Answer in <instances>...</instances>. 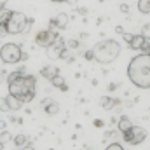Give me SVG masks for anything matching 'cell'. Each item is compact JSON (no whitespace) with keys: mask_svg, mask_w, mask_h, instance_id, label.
<instances>
[{"mask_svg":"<svg viewBox=\"0 0 150 150\" xmlns=\"http://www.w3.org/2000/svg\"><path fill=\"white\" fill-rule=\"evenodd\" d=\"M147 54H149V56H150V45H149V49H147Z\"/></svg>","mask_w":150,"mask_h":150,"instance_id":"obj_34","label":"cell"},{"mask_svg":"<svg viewBox=\"0 0 150 150\" xmlns=\"http://www.w3.org/2000/svg\"><path fill=\"white\" fill-rule=\"evenodd\" d=\"M11 12H12V11H9V9L5 7V2H2V4H0V23H7L9 18H11Z\"/></svg>","mask_w":150,"mask_h":150,"instance_id":"obj_17","label":"cell"},{"mask_svg":"<svg viewBox=\"0 0 150 150\" xmlns=\"http://www.w3.org/2000/svg\"><path fill=\"white\" fill-rule=\"evenodd\" d=\"M21 150H35V149H33L32 145H25V147H23V149H21Z\"/></svg>","mask_w":150,"mask_h":150,"instance_id":"obj_30","label":"cell"},{"mask_svg":"<svg viewBox=\"0 0 150 150\" xmlns=\"http://www.w3.org/2000/svg\"><path fill=\"white\" fill-rule=\"evenodd\" d=\"M127 79L140 89H150V56L142 52L127 65Z\"/></svg>","mask_w":150,"mask_h":150,"instance_id":"obj_2","label":"cell"},{"mask_svg":"<svg viewBox=\"0 0 150 150\" xmlns=\"http://www.w3.org/2000/svg\"><path fill=\"white\" fill-rule=\"evenodd\" d=\"M40 75L45 77L47 80H52L56 75H59V70H58V67H44L40 70Z\"/></svg>","mask_w":150,"mask_h":150,"instance_id":"obj_12","label":"cell"},{"mask_svg":"<svg viewBox=\"0 0 150 150\" xmlns=\"http://www.w3.org/2000/svg\"><path fill=\"white\" fill-rule=\"evenodd\" d=\"M84 56H86V59H94V58H93V51H86Z\"/></svg>","mask_w":150,"mask_h":150,"instance_id":"obj_28","label":"cell"},{"mask_svg":"<svg viewBox=\"0 0 150 150\" xmlns=\"http://www.w3.org/2000/svg\"><path fill=\"white\" fill-rule=\"evenodd\" d=\"M120 11L122 12H129V5L127 4H120Z\"/></svg>","mask_w":150,"mask_h":150,"instance_id":"obj_27","label":"cell"},{"mask_svg":"<svg viewBox=\"0 0 150 150\" xmlns=\"http://www.w3.org/2000/svg\"><path fill=\"white\" fill-rule=\"evenodd\" d=\"M117 126H119V131H120V133H124V131H129V129L133 127V124H131V119H127V117H120Z\"/></svg>","mask_w":150,"mask_h":150,"instance_id":"obj_16","label":"cell"},{"mask_svg":"<svg viewBox=\"0 0 150 150\" xmlns=\"http://www.w3.org/2000/svg\"><path fill=\"white\" fill-rule=\"evenodd\" d=\"M68 26V14L59 12L51 19V28H58V30H65Z\"/></svg>","mask_w":150,"mask_h":150,"instance_id":"obj_9","label":"cell"},{"mask_svg":"<svg viewBox=\"0 0 150 150\" xmlns=\"http://www.w3.org/2000/svg\"><path fill=\"white\" fill-rule=\"evenodd\" d=\"M122 37H124V40H126V42L129 44V42L133 40V37H134V35H129V33H122Z\"/></svg>","mask_w":150,"mask_h":150,"instance_id":"obj_26","label":"cell"},{"mask_svg":"<svg viewBox=\"0 0 150 150\" xmlns=\"http://www.w3.org/2000/svg\"><path fill=\"white\" fill-rule=\"evenodd\" d=\"M0 150H4V143L2 142H0Z\"/></svg>","mask_w":150,"mask_h":150,"instance_id":"obj_33","label":"cell"},{"mask_svg":"<svg viewBox=\"0 0 150 150\" xmlns=\"http://www.w3.org/2000/svg\"><path fill=\"white\" fill-rule=\"evenodd\" d=\"M67 44H65V40L63 38H58L54 44H51L49 47H47V56L51 58V59H59V58H63V54L67 52Z\"/></svg>","mask_w":150,"mask_h":150,"instance_id":"obj_7","label":"cell"},{"mask_svg":"<svg viewBox=\"0 0 150 150\" xmlns=\"http://www.w3.org/2000/svg\"><path fill=\"white\" fill-rule=\"evenodd\" d=\"M12 142H14V145H16L18 149H19V147L23 149V147L26 145V142H28V140H26V136H25V134H16V136L12 138Z\"/></svg>","mask_w":150,"mask_h":150,"instance_id":"obj_19","label":"cell"},{"mask_svg":"<svg viewBox=\"0 0 150 150\" xmlns=\"http://www.w3.org/2000/svg\"><path fill=\"white\" fill-rule=\"evenodd\" d=\"M14 150H21V149H18V147H16V149H14Z\"/></svg>","mask_w":150,"mask_h":150,"instance_id":"obj_35","label":"cell"},{"mask_svg":"<svg viewBox=\"0 0 150 150\" xmlns=\"http://www.w3.org/2000/svg\"><path fill=\"white\" fill-rule=\"evenodd\" d=\"M52 2H58V4H61V2H67V0H52Z\"/></svg>","mask_w":150,"mask_h":150,"instance_id":"obj_32","label":"cell"},{"mask_svg":"<svg viewBox=\"0 0 150 150\" xmlns=\"http://www.w3.org/2000/svg\"><path fill=\"white\" fill-rule=\"evenodd\" d=\"M42 108L49 113V115H54V113H58V110H59V105L54 100L45 98V100H42Z\"/></svg>","mask_w":150,"mask_h":150,"instance_id":"obj_10","label":"cell"},{"mask_svg":"<svg viewBox=\"0 0 150 150\" xmlns=\"http://www.w3.org/2000/svg\"><path fill=\"white\" fill-rule=\"evenodd\" d=\"M93 58L94 61L101 63V65H108L117 59V56L120 54V44L117 40H112V38H107V40H101L98 42L93 49Z\"/></svg>","mask_w":150,"mask_h":150,"instance_id":"obj_3","label":"cell"},{"mask_svg":"<svg viewBox=\"0 0 150 150\" xmlns=\"http://www.w3.org/2000/svg\"><path fill=\"white\" fill-rule=\"evenodd\" d=\"M145 138H147V131L143 127H140V126H133L131 127V140H129L131 145H140Z\"/></svg>","mask_w":150,"mask_h":150,"instance_id":"obj_8","label":"cell"},{"mask_svg":"<svg viewBox=\"0 0 150 150\" xmlns=\"http://www.w3.org/2000/svg\"><path fill=\"white\" fill-rule=\"evenodd\" d=\"M5 25H7V32H9V35H18V33H23V32L28 28L30 19H28L23 12H19V11H12V12H11V18H9V21H7Z\"/></svg>","mask_w":150,"mask_h":150,"instance_id":"obj_4","label":"cell"},{"mask_svg":"<svg viewBox=\"0 0 150 150\" xmlns=\"http://www.w3.org/2000/svg\"><path fill=\"white\" fill-rule=\"evenodd\" d=\"M0 110L2 112H9V105H7V100L5 98H0Z\"/></svg>","mask_w":150,"mask_h":150,"instance_id":"obj_21","label":"cell"},{"mask_svg":"<svg viewBox=\"0 0 150 150\" xmlns=\"http://www.w3.org/2000/svg\"><path fill=\"white\" fill-rule=\"evenodd\" d=\"M51 84H52L54 87H58L59 91H63V93H67V91H68V86H67V82H65V79H63L61 75H56V77L51 80Z\"/></svg>","mask_w":150,"mask_h":150,"instance_id":"obj_15","label":"cell"},{"mask_svg":"<svg viewBox=\"0 0 150 150\" xmlns=\"http://www.w3.org/2000/svg\"><path fill=\"white\" fill-rule=\"evenodd\" d=\"M67 4H70V5H77V0H67Z\"/></svg>","mask_w":150,"mask_h":150,"instance_id":"obj_31","label":"cell"},{"mask_svg":"<svg viewBox=\"0 0 150 150\" xmlns=\"http://www.w3.org/2000/svg\"><path fill=\"white\" fill-rule=\"evenodd\" d=\"M9 140H11V134H9V133H7V131H5V133H2V134H0V142H2V143H4V145H5V143H7V142H9Z\"/></svg>","mask_w":150,"mask_h":150,"instance_id":"obj_22","label":"cell"},{"mask_svg":"<svg viewBox=\"0 0 150 150\" xmlns=\"http://www.w3.org/2000/svg\"><path fill=\"white\" fill-rule=\"evenodd\" d=\"M0 59L4 63H9V65H14V63H19L23 59V51L18 44H4L0 47Z\"/></svg>","mask_w":150,"mask_h":150,"instance_id":"obj_5","label":"cell"},{"mask_svg":"<svg viewBox=\"0 0 150 150\" xmlns=\"http://www.w3.org/2000/svg\"><path fill=\"white\" fill-rule=\"evenodd\" d=\"M138 11L142 14H149L150 12V0H138Z\"/></svg>","mask_w":150,"mask_h":150,"instance_id":"obj_18","label":"cell"},{"mask_svg":"<svg viewBox=\"0 0 150 150\" xmlns=\"http://www.w3.org/2000/svg\"><path fill=\"white\" fill-rule=\"evenodd\" d=\"M5 100H7L9 110H19V108L23 107V101H21V100H18V98H16V96H12V94L5 96Z\"/></svg>","mask_w":150,"mask_h":150,"instance_id":"obj_14","label":"cell"},{"mask_svg":"<svg viewBox=\"0 0 150 150\" xmlns=\"http://www.w3.org/2000/svg\"><path fill=\"white\" fill-rule=\"evenodd\" d=\"M59 38V35L56 33V30L54 28H49V30H42V32H38L37 35H35V44L40 45V47H49L51 44H54L56 40Z\"/></svg>","mask_w":150,"mask_h":150,"instance_id":"obj_6","label":"cell"},{"mask_svg":"<svg viewBox=\"0 0 150 150\" xmlns=\"http://www.w3.org/2000/svg\"><path fill=\"white\" fill-rule=\"evenodd\" d=\"M142 37L145 40H150V25H143L142 26Z\"/></svg>","mask_w":150,"mask_h":150,"instance_id":"obj_20","label":"cell"},{"mask_svg":"<svg viewBox=\"0 0 150 150\" xmlns=\"http://www.w3.org/2000/svg\"><path fill=\"white\" fill-rule=\"evenodd\" d=\"M117 103H119V100L110 98V96H103V98L100 100V105H101V108H103V110H112Z\"/></svg>","mask_w":150,"mask_h":150,"instance_id":"obj_13","label":"cell"},{"mask_svg":"<svg viewBox=\"0 0 150 150\" xmlns=\"http://www.w3.org/2000/svg\"><path fill=\"white\" fill-rule=\"evenodd\" d=\"M7 86H9V94L16 96L23 103H28L35 98V77L33 75L12 72L7 77Z\"/></svg>","mask_w":150,"mask_h":150,"instance_id":"obj_1","label":"cell"},{"mask_svg":"<svg viewBox=\"0 0 150 150\" xmlns=\"http://www.w3.org/2000/svg\"><path fill=\"white\" fill-rule=\"evenodd\" d=\"M147 42H149V40H145L142 35H134L133 40L129 42V49H133V51H142V49H143V45H145Z\"/></svg>","mask_w":150,"mask_h":150,"instance_id":"obj_11","label":"cell"},{"mask_svg":"<svg viewBox=\"0 0 150 150\" xmlns=\"http://www.w3.org/2000/svg\"><path fill=\"white\" fill-rule=\"evenodd\" d=\"M115 32H117V33H120V35H122V33H124V28H122V26H117V28H115Z\"/></svg>","mask_w":150,"mask_h":150,"instance_id":"obj_29","label":"cell"},{"mask_svg":"<svg viewBox=\"0 0 150 150\" xmlns=\"http://www.w3.org/2000/svg\"><path fill=\"white\" fill-rule=\"evenodd\" d=\"M77 47H79V42L77 40H70L68 42V49H77Z\"/></svg>","mask_w":150,"mask_h":150,"instance_id":"obj_25","label":"cell"},{"mask_svg":"<svg viewBox=\"0 0 150 150\" xmlns=\"http://www.w3.org/2000/svg\"><path fill=\"white\" fill-rule=\"evenodd\" d=\"M105 150H124V149H122V145H119V143L115 142V143H110Z\"/></svg>","mask_w":150,"mask_h":150,"instance_id":"obj_24","label":"cell"},{"mask_svg":"<svg viewBox=\"0 0 150 150\" xmlns=\"http://www.w3.org/2000/svg\"><path fill=\"white\" fill-rule=\"evenodd\" d=\"M5 35H9L7 25H5V23H0V37H5Z\"/></svg>","mask_w":150,"mask_h":150,"instance_id":"obj_23","label":"cell"}]
</instances>
